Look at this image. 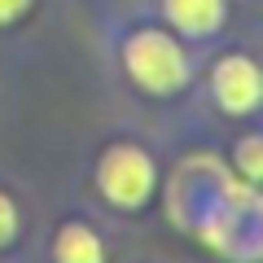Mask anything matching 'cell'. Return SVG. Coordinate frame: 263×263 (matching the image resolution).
I'll use <instances>...</instances> for the list:
<instances>
[{"mask_svg": "<svg viewBox=\"0 0 263 263\" xmlns=\"http://www.w3.org/2000/svg\"><path fill=\"white\" fill-rule=\"evenodd\" d=\"M211 88H215V101L228 114H250L259 105V66L250 57H224L215 66Z\"/></svg>", "mask_w": 263, "mask_h": 263, "instance_id": "cell-3", "label": "cell"}, {"mask_svg": "<svg viewBox=\"0 0 263 263\" xmlns=\"http://www.w3.org/2000/svg\"><path fill=\"white\" fill-rule=\"evenodd\" d=\"M97 184H101V193L110 197L114 206H145L154 193V162L145 149H136V145H114V149H105L101 167H97Z\"/></svg>", "mask_w": 263, "mask_h": 263, "instance_id": "cell-2", "label": "cell"}, {"mask_svg": "<svg viewBox=\"0 0 263 263\" xmlns=\"http://www.w3.org/2000/svg\"><path fill=\"white\" fill-rule=\"evenodd\" d=\"M57 263H105V246L88 224H66L53 241Z\"/></svg>", "mask_w": 263, "mask_h": 263, "instance_id": "cell-5", "label": "cell"}, {"mask_svg": "<svg viewBox=\"0 0 263 263\" xmlns=\"http://www.w3.org/2000/svg\"><path fill=\"white\" fill-rule=\"evenodd\" d=\"M237 167H241L246 180H259V136H246L237 145Z\"/></svg>", "mask_w": 263, "mask_h": 263, "instance_id": "cell-6", "label": "cell"}, {"mask_svg": "<svg viewBox=\"0 0 263 263\" xmlns=\"http://www.w3.org/2000/svg\"><path fill=\"white\" fill-rule=\"evenodd\" d=\"M27 5H31V0H0V22H13Z\"/></svg>", "mask_w": 263, "mask_h": 263, "instance_id": "cell-8", "label": "cell"}, {"mask_svg": "<svg viewBox=\"0 0 263 263\" xmlns=\"http://www.w3.org/2000/svg\"><path fill=\"white\" fill-rule=\"evenodd\" d=\"M123 66L127 75L145 88V92H176L189 79V62L180 53V44L162 31H136V35L123 44Z\"/></svg>", "mask_w": 263, "mask_h": 263, "instance_id": "cell-1", "label": "cell"}, {"mask_svg": "<svg viewBox=\"0 0 263 263\" xmlns=\"http://www.w3.org/2000/svg\"><path fill=\"white\" fill-rule=\"evenodd\" d=\"M18 237V206H13L9 193H0V250Z\"/></svg>", "mask_w": 263, "mask_h": 263, "instance_id": "cell-7", "label": "cell"}, {"mask_svg": "<svg viewBox=\"0 0 263 263\" xmlns=\"http://www.w3.org/2000/svg\"><path fill=\"white\" fill-rule=\"evenodd\" d=\"M167 18L184 35H211L224 22V0H167Z\"/></svg>", "mask_w": 263, "mask_h": 263, "instance_id": "cell-4", "label": "cell"}]
</instances>
